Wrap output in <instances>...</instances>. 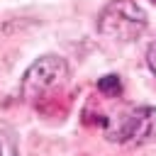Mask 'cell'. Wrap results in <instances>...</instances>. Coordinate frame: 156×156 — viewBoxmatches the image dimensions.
Returning a JSON list of instances; mask_svg holds the SVG:
<instances>
[{"instance_id": "2", "label": "cell", "mask_w": 156, "mask_h": 156, "mask_svg": "<svg viewBox=\"0 0 156 156\" xmlns=\"http://www.w3.org/2000/svg\"><path fill=\"white\" fill-rule=\"evenodd\" d=\"M68 73V66L61 56L56 54H46L41 58H37L22 76V83H20V93L22 98L27 100H34L39 95H44L49 88L58 85Z\"/></svg>"}, {"instance_id": "3", "label": "cell", "mask_w": 156, "mask_h": 156, "mask_svg": "<svg viewBox=\"0 0 156 156\" xmlns=\"http://www.w3.org/2000/svg\"><path fill=\"white\" fill-rule=\"evenodd\" d=\"M112 141H127V144H146L156 139V107H136L129 112L117 132L110 136Z\"/></svg>"}, {"instance_id": "5", "label": "cell", "mask_w": 156, "mask_h": 156, "mask_svg": "<svg viewBox=\"0 0 156 156\" xmlns=\"http://www.w3.org/2000/svg\"><path fill=\"white\" fill-rule=\"evenodd\" d=\"M98 90L105 93V95H117V93L122 90V80H119V76H115V73L102 76V78L98 80Z\"/></svg>"}, {"instance_id": "4", "label": "cell", "mask_w": 156, "mask_h": 156, "mask_svg": "<svg viewBox=\"0 0 156 156\" xmlns=\"http://www.w3.org/2000/svg\"><path fill=\"white\" fill-rule=\"evenodd\" d=\"M17 132L12 124L0 122V156H17Z\"/></svg>"}, {"instance_id": "6", "label": "cell", "mask_w": 156, "mask_h": 156, "mask_svg": "<svg viewBox=\"0 0 156 156\" xmlns=\"http://www.w3.org/2000/svg\"><path fill=\"white\" fill-rule=\"evenodd\" d=\"M146 63H149L151 73L156 76V41H151V44H149V49H146Z\"/></svg>"}, {"instance_id": "1", "label": "cell", "mask_w": 156, "mask_h": 156, "mask_svg": "<svg viewBox=\"0 0 156 156\" xmlns=\"http://www.w3.org/2000/svg\"><path fill=\"white\" fill-rule=\"evenodd\" d=\"M146 12L134 0H112L98 15V32L115 41H134L146 29Z\"/></svg>"}]
</instances>
